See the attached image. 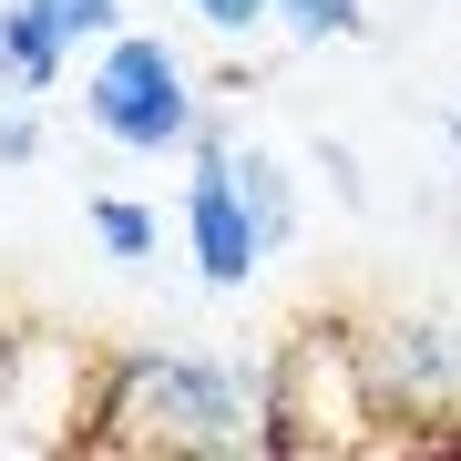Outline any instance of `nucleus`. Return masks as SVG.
I'll return each mask as SVG.
<instances>
[{
  "mask_svg": "<svg viewBox=\"0 0 461 461\" xmlns=\"http://www.w3.org/2000/svg\"><path fill=\"white\" fill-rule=\"evenodd\" d=\"M185 11H195L205 32H257V21H277V0H185Z\"/></svg>",
  "mask_w": 461,
  "mask_h": 461,
  "instance_id": "nucleus-11",
  "label": "nucleus"
},
{
  "mask_svg": "<svg viewBox=\"0 0 461 461\" xmlns=\"http://www.w3.org/2000/svg\"><path fill=\"white\" fill-rule=\"evenodd\" d=\"M62 451L103 461H226L267 451V379H236L185 348H113L83 390V420L62 430Z\"/></svg>",
  "mask_w": 461,
  "mask_h": 461,
  "instance_id": "nucleus-1",
  "label": "nucleus"
},
{
  "mask_svg": "<svg viewBox=\"0 0 461 461\" xmlns=\"http://www.w3.org/2000/svg\"><path fill=\"white\" fill-rule=\"evenodd\" d=\"M379 379L359 329H287V348L267 359V461H339V451H379Z\"/></svg>",
  "mask_w": 461,
  "mask_h": 461,
  "instance_id": "nucleus-2",
  "label": "nucleus"
},
{
  "mask_svg": "<svg viewBox=\"0 0 461 461\" xmlns=\"http://www.w3.org/2000/svg\"><path fill=\"white\" fill-rule=\"evenodd\" d=\"M185 236H195V277L205 287H247L257 257H267V226L247 205V185H236V144L226 133H195V185H185Z\"/></svg>",
  "mask_w": 461,
  "mask_h": 461,
  "instance_id": "nucleus-4",
  "label": "nucleus"
},
{
  "mask_svg": "<svg viewBox=\"0 0 461 461\" xmlns=\"http://www.w3.org/2000/svg\"><path fill=\"white\" fill-rule=\"evenodd\" d=\"M93 236H103V257H154V205H133V195H93Z\"/></svg>",
  "mask_w": 461,
  "mask_h": 461,
  "instance_id": "nucleus-7",
  "label": "nucleus"
},
{
  "mask_svg": "<svg viewBox=\"0 0 461 461\" xmlns=\"http://www.w3.org/2000/svg\"><path fill=\"white\" fill-rule=\"evenodd\" d=\"M236 185H247V205H257L267 247H287V175L267 165V154H236Z\"/></svg>",
  "mask_w": 461,
  "mask_h": 461,
  "instance_id": "nucleus-8",
  "label": "nucleus"
},
{
  "mask_svg": "<svg viewBox=\"0 0 461 461\" xmlns=\"http://www.w3.org/2000/svg\"><path fill=\"white\" fill-rule=\"evenodd\" d=\"M359 348H369V379H379L390 420H430L461 400V329L451 318H379Z\"/></svg>",
  "mask_w": 461,
  "mask_h": 461,
  "instance_id": "nucleus-5",
  "label": "nucleus"
},
{
  "mask_svg": "<svg viewBox=\"0 0 461 461\" xmlns=\"http://www.w3.org/2000/svg\"><path fill=\"white\" fill-rule=\"evenodd\" d=\"M62 62H72L62 21H51L41 0H11V11H0V72H11V93H51Z\"/></svg>",
  "mask_w": 461,
  "mask_h": 461,
  "instance_id": "nucleus-6",
  "label": "nucleus"
},
{
  "mask_svg": "<svg viewBox=\"0 0 461 461\" xmlns=\"http://www.w3.org/2000/svg\"><path fill=\"white\" fill-rule=\"evenodd\" d=\"M0 154H11V165H32V123H21L11 103H0Z\"/></svg>",
  "mask_w": 461,
  "mask_h": 461,
  "instance_id": "nucleus-12",
  "label": "nucleus"
},
{
  "mask_svg": "<svg viewBox=\"0 0 461 461\" xmlns=\"http://www.w3.org/2000/svg\"><path fill=\"white\" fill-rule=\"evenodd\" d=\"M83 123L103 133V144H123V154H175V144L205 133V103H195L185 62L154 32H113L103 62L83 72Z\"/></svg>",
  "mask_w": 461,
  "mask_h": 461,
  "instance_id": "nucleus-3",
  "label": "nucleus"
},
{
  "mask_svg": "<svg viewBox=\"0 0 461 461\" xmlns=\"http://www.w3.org/2000/svg\"><path fill=\"white\" fill-rule=\"evenodd\" d=\"M451 154H461V113H451Z\"/></svg>",
  "mask_w": 461,
  "mask_h": 461,
  "instance_id": "nucleus-13",
  "label": "nucleus"
},
{
  "mask_svg": "<svg viewBox=\"0 0 461 461\" xmlns=\"http://www.w3.org/2000/svg\"><path fill=\"white\" fill-rule=\"evenodd\" d=\"M51 21H62V41H113V21H123V0H41Z\"/></svg>",
  "mask_w": 461,
  "mask_h": 461,
  "instance_id": "nucleus-10",
  "label": "nucleus"
},
{
  "mask_svg": "<svg viewBox=\"0 0 461 461\" xmlns=\"http://www.w3.org/2000/svg\"><path fill=\"white\" fill-rule=\"evenodd\" d=\"M277 21L297 41H348L359 32V0H277Z\"/></svg>",
  "mask_w": 461,
  "mask_h": 461,
  "instance_id": "nucleus-9",
  "label": "nucleus"
}]
</instances>
